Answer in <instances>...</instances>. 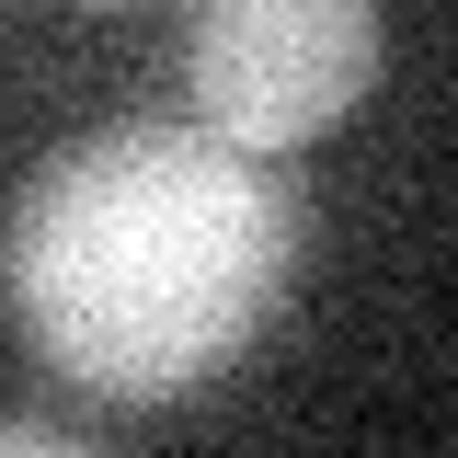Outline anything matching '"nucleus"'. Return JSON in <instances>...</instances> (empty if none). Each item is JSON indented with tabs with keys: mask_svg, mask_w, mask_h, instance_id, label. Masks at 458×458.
<instances>
[{
	"mask_svg": "<svg viewBox=\"0 0 458 458\" xmlns=\"http://www.w3.org/2000/svg\"><path fill=\"white\" fill-rule=\"evenodd\" d=\"M286 264L298 207L218 126H92L23 172L0 229V298L35 367L126 412L241 367Z\"/></svg>",
	"mask_w": 458,
	"mask_h": 458,
	"instance_id": "obj_1",
	"label": "nucleus"
},
{
	"mask_svg": "<svg viewBox=\"0 0 458 458\" xmlns=\"http://www.w3.org/2000/svg\"><path fill=\"white\" fill-rule=\"evenodd\" d=\"M183 81L229 149H310L378 92V0H195Z\"/></svg>",
	"mask_w": 458,
	"mask_h": 458,
	"instance_id": "obj_2",
	"label": "nucleus"
},
{
	"mask_svg": "<svg viewBox=\"0 0 458 458\" xmlns=\"http://www.w3.org/2000/svg\"><path fill=\"white\" fill-rule=\"evenodd\" d=\"M0 458H81V436L47 412H0Z\"/></svg>",
	"mask_w": 458,
	"mask_h": 458,
	"instance_id": "obj_3",
	"label": "nucleus"
},
{
	"mask_svg": "<svg viewBox=\"0 0 458 458\" xmlns=\"http://www.w3.org/2000/svg\"><path fill=\"white\" fill-rule=\"evenodd\" d=\"M92 12H114V0H92Z\"/></svg>",
	"mask_w": 458,
	"mask_h": 458,
	"instance_id": "obj_4",
	"label": "nucleus"
}]
</instances>
